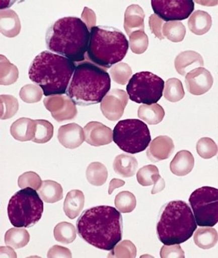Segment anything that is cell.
I'll list each match as a JSON object with an SVG mask.
<instances>
[{"mask_svg": "<svg viewBox=\"0 0 218 258\" xmlns=\"http://www.w3.org/2000/svg\"><path fill=\"white\" fill-rule=\"evenodd\" d=\"M79 235L97 248L111 251L122 240V215L115 208L102 205L83 212L76 222Z\"/></svg>", "mask_w": 218, "mask_h": 258, "instance_id": "cell-1", "label": "cell"}, {"mask_svg": "<svg viewBox=\"0 0 218 258\" xmlns=\"http://www.w3.org/2000/svg\"><path fill=\"white\" fill-rule=\"evenodd\" d=\"M90 32L86 24L77 17L60 18L47 31L46 43L49 51L72 60L85 59Z\"/></svg>", "mask_w": 218, "mask_h": 258, "instance_id": "cell-2", "label": "cell"}, {"mask_svg": "<svg viewBox=\"0 0 218 258\" xmlns=\"http://www.w3.org/2000/svg\"><path fill=\"white\" fill-rule=\"evenodd\" d=\"M72 60L51 51L39 54L31 62L29 78L46 97L66 94L76 70Z\"/></svg>", "mask_w": 218, "mask_h": 258, "instance_id": "cell-3", "label": "cell"}, {"mask_svg": "<svg viewBox=\"0 0 218 258\" xmlns=\"http://www.w3.org/2000/svg\"><path fill=\"white\" fill-rule=\"evenodd\" d=\"M110 88L109 74L98 66L86 61L76 68L66 94L76 105L88 106L101 102Z\"/></svg>", "mask_w": 218, "mask_h": 258, "instance_id": "cell-4", "label": "cell"}, {"mask_svg": "<svg viewBox=\"0 0 218 258\" xmlns=\"http://www.w3.org/2000/svg\"><path fill=\"white\" fill-rule=\"evenodd\" d=\"M197 224L191 208L182 200L172 201L162 209L157 225L158 238L165 245L180 244L193 236Z\"/></svg>", "mask_w": 218, "mask_h": 258, "instance_id": "cell-5", "label": "cell"}, {"mask_svg": "<svg viewBox=\"0 0 218 258\" xmlns=\"http://www.w3.org/2000/svg\"><path fill=\"white\" fill-rule=\"evenodd\" d=\"M128 47L127 38L119 29L96 26L91 30L87 56L94 64L110 68L124 58Z\"/></svg>", "mask_w": 218, "mask_h": 258, "instance_id": "cell-6", "label": "cell"}, {"mask_svg": "<svg viewBox=\"0 0 218 258\" xmlns=\"http://www.w3.org/2000/svg\"><path fill=\"white\" fill-rule=\"evenodd\" d=\"M44 212V204L35 189H21L10 200L8 215L15 227H31L40 220Z\"/></svg>", "mask_w": 218, "mask_h": 258, "instance_id": "cell-7", "label": "cell"}, {"mask_svg": "<svg viewBox=\"0 0 218 258\" xmlns=\"http://www.w3.org/2000/svg\"><path fill=\"white\" fill-rule=\"evenodd\" d=\"M113 141L123 152L138 154L151 144V133L143 121L132 118L120 120L113 131Z\"/></svg>", "mask_w": 218, "mask_h": 258, "instance_id": "cell-8", "label": "cell"}, {"mask_svg": "<svg viewBox=\"0 0 218 258\" xmlns=\"http://www.w3.org/2000/svg\"><path fill=\"white\" fill-rule=\"evenodd\" d=\"M165 82L161 78L148 71L133 75L127 86L131 101L138 104H157L164 93Z\"/></svg>", "mask_w": 218, "mask_h": 258, "instance_id": "cell-9", "label": "cell"}, {"mask_svg": "<svg viewBox=\"0 0 218 258\" xmlns=\"http://www.w3.org/2000/svg\"><path fill=\"white\" fill-rule=\"evenodd\" d=\"M197 225L212 227L218 220V190L211 186L196 189L189 199Z\"/></svg>", "mask_w": 218, "mask_h": 258, "instance_id": "cell-10", "label": "cell"}, {"mask_svg": "<svg viewBox=\"0 0 218 258\" xmlns=\"http://www.w3.org/2000/svg\"><path fill=\"white\" fill-rule=\"evenodd\" d=\"M151 4L155 14L167 22H180L187 19L192 14L194 9V4L192 0H154Z\"/></svg>", "mask_w": 218, "mask_h": 258, "instance_id": "cell-11", "label": "cell"}, {"mask_svg": "<svg viewBox=\"0 0 218 258\" xmlns=\"http://www.w3.org/2000/svg\"><path fill=\"white\" fill-rule=\"evenodd\" d=\"M46 109L57 122L73 119L78 114L76 104L66 95H56L44 99Z\"/></svg>", "mask_w": 218, "mask_h": 258, "instance_id": "cell-12", "label": "cell"}, {"mask_svg": "<svg viewBox=\"0 0 218 258\" xmlns=\"http://www.w3.org/2000/svg\"><path fill=\"white\" fill-rule=\"evenodd\" d=\"M128 101V96L122 89H115L109 92L102 99V114L110 121L119 120L122 117Z\"/></svg>", "mask_w": 218, "mask_h": 258, "instance_id": "cell-13", "label": "cell"}, {"mask_svg": "<svg viewBox=\"0 0 218 258\" xmlns=\"http://www.w3.org/2000/svg\"><path fill=\"white\" fill-rule=\"evenodd\" d=\"M213 78L208 70L199 67L186 74V88L191 94L201 96L209 91L213 84Z\"/></svg>", "mask_w": 218, "mask_h": 258, "instance_id": "cell-14", "label": "cell"}, {"mask_svg": "<svg viewBox=\"0 0 218 258\" xmlns=\"http://www.w3.org/2000/svg\"><path fill=\"white\" fill-rule=\"evenodd\" d=\"M84 133L85 141L91 146H105L113 141L112 129L96 121L89 122L84 128Z\"/></svg>", "mask_w": 218, "mask_h": 258, "instance_id": "cell-15", "label": "cell"}, {"mask_svg": "<svg viewBox=\"0 0 218 258\" xmlns=\"http://www.w3.org/2000/svg\"><path fill=\"white\" fill-rule=\"evenodd\" d=\"M57 139L65 148L75 149L85 141L84 129L76 123L62 125L59 128Z\"/></svg>", "mask_w": 218, "mask_h": 258, "instance_id": "cell-16", "label": "cell"}, {"mask_svg": "<svg viewBox=\"0 0 218 258\" xmlns=\"http://www.w3.org/2000/svg\"><path fill=\"white\" fill-rule=\"evenodd\" d=\"M174 150L172 139L169 136H161L154 139L150 144L147 155L151 162H158L169 159Z\"/></svg>", "mask_w": 218, "mask_h": 258, "instance_id": "cell-17", "label": "cell"}, {"mask_svg": "<svg viewBox=\"0 0 218 258\" xmlns=\"http://www.w3.org/2000/svg\"><path fill=\"white\" fill-rule=\"evenodd\" d=\"M146 15L143 10L138 5H131L126 9L124 15V27L126 33L128 36L136 31L145 30Z\"/></svg>", "mask_w": 218, "mask_h": 258, "instance_id": "cell-18", "label": "cell"}, {"mask_svg": "<svg viewBox=\"0 0 218 258\" xmlns=\"http://www.w3.org/2000/svg\"><path fill=\"white\" fill-rule=\"evenodd\" d=\"M204 60L200 54L193 51H186L178 54L175 60V67L177 72L185 76L195 68L203 67Z\"/></svg>", "mask_w": 218, "mask_h": 258, "instance_id": "cell-19", "label": "cell"}, {"mask_svg": "<svg viewBox=\"0 0 218 258\" xmlns=\"http://www.w3.org/2000/svg\"><path fill=\"white\" fill-rule=\"evenodd\" d=\"M36 130L35 121L30 118H18L12 123L10 133L16 140L21 142L32 141Z\"/></svg>", "mask_w": 218, "mask_h": 258, "instance_id": "cell-20", "label": "cell"}, {"mask_svg": "<svg viewBox=\"0 0 218 258\" xmlns=\"http://www.w3.org/2000/svg\"><path fill=\"white\" fill-rule=\"evenodd\" d=\"M0 28L1 32L8 38H15L19 35L21 22L17 13L12 10H1L0 12Z\"/></svg>", "mask_w": 218, "mask_h": 258, "instance_id": "cell-21", "label": "cell"}, {"mask_svg": "<svg viewBox=\"0 0 218 258\" xmlns=\"http://www.w3.org/2000/svg\"><path fill=\"white\" fill-rule=\"evenodd\" d=\"M194 159L192 154L188 151H181L176 154L170 163L171 172L177 176H185L193 169Z\"/></svg>", "mask_w": 218, "mask_h": 258, "instance_id": "cell-22", "label": "cell"}, {"mask_svg": "<svg viewBox=\"0 0 218 258\" xmlns=\"http://www.w3.org/2000/svg\"><path fill=\"white\" fill-rule=\"evenodd\" d=\"M85 204L83 192L79 189H72L68 192L64 203V211L70 219L77 218L82 211Z\"/></svg>", "mask_w": 218, "mask_h": 258, "instance_id": "cell-23", "label": "cell"}, {"mask_svg": "<svg viewBox=\"0 0 218 258\" xmlns=\"http://www.w3.org/2000/svg\"><path fill=\"white\" fill-rule=\"evenodd\" d=\"M188 28L194 35L201 36L208 32L212 26V18L208 13L196 10L188 22Z\"/></svg>", "mask_w": 218, "mask_h": 258, "instance_id": "cell-24", "label": "cell"}, {"mask_svg": "<svg viewBox=\"0 0 218 258\" xmlns=\"http://www.w3.org/2000/svg\"><path fill=\"white\" fill-rule=\"evenodd\" d=\"M138 161L135 157L127 154L117 155L113 163V168L117 175L124 178L132 177L137 170Z\"/></svg>", "mask_w": 218, "mask_h": 258, "instance_id": "cell-25", "label": "cell"}, {"mask_svg": "<svg viewBox=\"0 0 218 258\" xmlns=\"http://www.w3.org/2000/svg\"><path fill=\"white\" fill-rule=\"evenodd\" d=\"M165 115L164 108L158 104L141 105L138 109V117L149 125H157L161 122Z\"/></svg>", "mask_w": 218, "mask_h": 258, "instance_id": "cell-26", "label": "cell"}, {"mask_svg": "<svg viewBox=\"0 0 218 258\" xmlns=\"http://www.w3.org/2000/svg\"><path fill=\"white\" fill-rule=\"evenodd\" d=\"M38 193L41 199L48 204H54L63 199L61 185L52 180L43 181Z\"/></svg>", "mask_w": 218, "mask_h": 258, "instance_id": "cell-27", "label": "cell"}, {"mask_svg": "<svg viewBox=\"0 0 218 258\" xmlns=\"http://www.w3.org/2000/svg\"><path fill=\"white\" fill-rule=\"evenodd\" d=\"M30 240V234L24 228H12L5 235V244L15 249L22 248L27 245Z\"/></svg>", "mask_w": 218, "mask_h": 258, "instance_id": "cell-28", "label": "cell"}, {"mask_svg": "<svg viewBox=\"0 0 218 258\" xmlns=\"http://www.w3.org/2000/svg\"><path fill=\"white\" fill-rule=\"evenodd\" d=\"M194 242L196 246L201 249H211L217 243V231L209 227L199 228L194 233Z\"/></svg>", "mask_w": 218, "mask_h": 258, "instance_id": "cell-29", "label": "cell"}, {"mask_svg": "<svg viewBox=\"0 0 218 258\" xmlns=\"http://www.w3.org/2000/svg\"><path fill=\"white\" fill-rule=\"evenodd\" d=\"M108 171L106 166L101 162L91 163L86 170V178L88 182L94 186H102L106 182Z\"/></svg>", "mask_w": 218, "mask_h": 258, "instance_id": "cell-30", "label": "cell"}, {"mask_svg": "<svg viewBox=\"0 0 218 258\" xmlns=\"http://www.w3.org/2000/svg\"><path fill=\"white\" fill-rule=\"evenodd\" d=\"M1 64H0V84L2 86H9L17 82L19 78V71L15 64L9 61V60L1 55Z\"/></svg>", "mask_w": 218, "mask_h": 258, "instance_id": "cell-31", "label": "cell"}, {"mask_svg": "<svg viewBox=\"0 0 218 258\" xmlns=\"http://www.w3.org/2000/svg\"><path fill=\"white\" fill-rule=\"evenodd\" d=\"M163 93L165 98L172 102L181 101L185 94L182 83L177 78H170L166 81Z\"/></svg>", "mask_w": 218, "mask_h": 258, "instance_id": "cell-32", "label": "cell"}, {"mask_svg": "<svg viewBox=\"0 0 218 258\" xmlns=\"http://www.w3.org/2000/svg\"><path fill=\"white\" fill-rule=\"evenodd\" d=\"M186 30L185 26L180 22H169L164 24L162 33L173 43H179L185 38Z\"/></svg>", "mask_w": 218, "mask_h": 258, "instance_id": "cell-33", "label": "cell"}, {"mask_svg": "<svg viewBox=\"0 0 218 258\" xmlns=\"http://www.w3.org/2000/svg\"><path fill=\"white\" fill-rule=\"evenodd\" d=\"M76 234L75 226L68 222L59 223L54 229V238L62 244L72 243L76 238Z\"/></svg>", "mask_w": 218, "mask_h": 258, "instance_id": "cell-34", "label": "cell"}, {"mask_svg": "<svg viewBox=\"0 0 218 258\" xmlns=\"http://www.w3.org/2000/svg\"><path fill=\"white\" fill-rule=\"evenodd\" d=\"M36 130L33 142L37 144H45L53 137L54 127L49 121L35 120Z\"/></svg>", "mask_w": 218, "mask_h": 258, "instance_id": "cell-35", "label": "cell"}, {"mask_svg": "<svg viewBox=\"0 0 218 258\" xmlns=\"http://www.w3.org/2000/svg\"><path fill=\"white\" fill-rule=\"evenodd\" d=\"M160 176L159 169L154 165L144 166L136 173L138 183L143 186L154 185Z\"/></svg>", "mask_w": 218, "mask_h": 258, "instance_id": "cell-36", "label": "cell"}, {"mask_svg": "<svg viewBox=\"0 0 218 258\" xmlns=\"http://www.w3.org/2000/svg\"><path fill=\"white\" fill-rule=\"evenodd\" d=\"M115 205L120 213H130L135 209L136 200L135 196L131 192L121 191L115 197Z\"/></svg>", "mask_w": 218, "mask_h": 258, "instance_id": "cell-37", "label": "cell"}, {"mask_svg": "<svg viewBox=\"0 0 218 258\" xmlns=\"http://www.w3.org/2000/svg\"><path fill=\"white\" fill-rule=\"evenodd\" d=\"M1 118L7 120L17 114L19 109L18 99L11 95H1Z\"/></svg>", "mask_w": 218, "mask_h": 258, "instance_id": "cell-38", "label": "cell"}, {"mask_svg": "<svg viewBox=\"0 0 218 258\" xmlns=\"http://www.w3.org/2000/svg\"><path fill=\"white\" fill-rule=\"evenodd\" d=\"M129 46L131 51L136 54L144 53L148 48L149 41L145 31H136L129 36Z\"/></svg>", "mask_w": 218, "mask_h": 258, "instance_id": "cell-39", "label": "cell"}, {"mask_svg": "<svg viewBox=\"0 0 218 258\" xmlns=\"http://www.w3.org/2000/svg\"><path fill=\"white\" fill-rule=\"evenodd\" d=\"M110 75L115 83L125 85L129 81L132 70L127 63L119 62L110 69Z\"/></svg>", "mask_w": 218, "mask_h": 258, "instance_id": "cell-40", "label": "cell"}, {"mask_svg": "<svg viewBox=\"0 0 218 258\" xmlns=\"http://www.w3.org/2000/svg\"><path fill=\"white\" fill-rule=\"evenodd\" d=\"M136 255V247L132 241L124 240L119 243L111 250L109 257L134 258Z\"/></svg>", "mask_w": 218, "mask_h": 258, "instance_id": "cell-41", "label": "cell"}, {"mask_svg": "<svg viewBox=\"0 0 218 258\" xmlns=\"http://www.w3.org/2000/svg\"><path fill=\"white\" fill-rule=\"evenodd\" d=\"M43 94V90L39 86L27 84L21 89L20 97L26 103L33 104L40 101Z\"/></svg>", "mask_w": 218, "mask_h": 258, "instance_id": "cell-42", "label": "cell"}, {"mask_svg": "<svg viewBox=\"0 0 218 258\" xmlns=\"http://www.w3.org/2000/svg\"><path fill=\"white\" fill-rule=\"evenodd\" d=\"M196 151L203 159H209L216 155L217 146L211 138H203L197 142Z\"/></svg>", "mask_w": 218, "mask_h": 258, "instance_id": "cell-43", "label": "cell"}, {"mask_svg": "<svg viewBox=\"0 0 218 258\" xmlns=\"http://www.w3.org/2000/svg\"><path fill=\"white\" fill-rule=\"evenodd\" d=\"M43 181L40 176L36 172H27L19 176L18 180V186L21 188H31L35 190L40 188Z\"/></svg>", "mask_w": 218, "mask_h": 258, "instance_id": "cell-44", "label": "cell"}, {"mask_svg": "<svg viewBox=\"0 0 218 258\" xmlns=\"http://www.w3.org/2000/svg\"><path fill=\"white\" fill-rule=\"evenodd\" d=\"M160 256L162 258H183L185 252L180 244L164 245L160 250Z\"/></svg>", "mask_w": 218, "mask_h": 258, "instance_id": "cell-45", "label": "cell"}, {"mask_svg": "<svg viewBox=\"0 0 218 258\" xmlns=\"http://www.w3.org/2000/svg\"><path fill=\"white\" fill-rule=\"evenodd\" d=\"M149 27L151 29L152 33L154 34L157 38L163 40L165 39V37L163 35L162 28L164 25V21L160 18L156 14H153L149 18Z\"/></svg>", "mask_w": 218, "mask_h": 258, "instance_id": "cell-46", "label": "cell"}, {"mask_svg": "<svg viewBox=\"0 0 218 258\" xmlns=\"http://www.w3.org/2000/svg\"><path fill=\"white\" fill-rule=\"evenodd\" d=\"M81 19L86 24L89 30L91 31L92 28L96 26L97 22L96 13L93 10L88 7H85L84 9L82 15H81Z\"/></svg>", "mask_w": 218, "mask_h": 258, "instance_id": "cell-47", "label": "cell"}, {"mask_svg": "<svg viewBox=\"0 0 218 258\" xmlns=\"http://www.w3.org/2000/svg\"><path fill=\"white\" fill-rule=\"evenodd\" d=\"M48 257H72V253L67 247L54 245L49 249Z\"/></svg>", "mask_w": 218, "mask_h": 258, "instance_id": "cell-48", "label": "cell"}, {"mask_svg": "<svg viewBox=\"0 0 218 258\" xmlns=\"http://www.w3.org/2000/svg\"><path fill=\"white\" fill-rule=\"evenodd\" d=\"M125 181L122 180H120V179H112V180L110 181V182L109 183L108 190L109 194L111 195L113 193V191H114V189L122 187V186L125 185Z\"/></svg>", "mask_w": 218, "mask_h": 258, "instance_id": "cell-49", "label": "cell"}, {"mask_svg": "<svg viewBox=\"0 0 218 258\" xmlns=\"http://www.w3.org/2000/svg\"><path fill=\"white\" fill-rule=\"evenodd\" d=\"M165 188V181L161 176L159 178L157 182L154 184V187L152 189V194L154 195L162 191Z\"/></svg>", "mask_w": 218, "mask_h": 258, "instance_id": "cell-50", "label": "cell"}, {"mask_svg": "<svg viewBox=\"0 0 218 258\" xmlns=\"http://www.w3.org/2000/svg\"><path fill=\"white\" fill-rule=\"evenodd\" d=\"M7 253L8 257H17V253L11 247H1V254Z\"/></svg>", "mask_w": 218, "mask_h": 258, "instance_id": "cell-51", "label": "cell"}]
</instances>
